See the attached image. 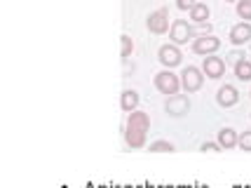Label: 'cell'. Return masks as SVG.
I'll return each instance as SVG.
<instances>
[{"label":"cell","mask_w":251,"mask_h":188,"mask_svg":"<svg viewBox=\"0 0 251 188\" xmlns=\"http://www.w3.org/2000/svg\"><path fill=\"white\" fill-rule=\"evenodd\" d=\"M197 5V0H176V7H178V10H193V7H195Z\"/></svg>","instance_id":"obj_22"},{"label":"cell","mask_w":251,"mask_h":188,"mask_svg":"<svg viewBox=\"0 0 251 188\" xmlns=\"http://www.w3.org/2000/svg\"><path fill=\"white\" fill-rule=\"evenodd\" d=\"M232 71H235V78H237V80H242V82H251V61L242 59V61H237V64L232 66Z\"/></svg>","instance_id":"obj_15"},{"label":"cell","mask_w":251,"mask_h":188,"mask_svg":"<svg viewBox=\"0 0 251 188\" xmlns=\"http://www.w3.org/2000/svg\"><path fill=\"white\" fill-rule=\"evenodd\" d=\"M155 89L160 92V94H167V97H174L181 92V76H176L172 73V68H164L160 71L157 76H155Z\"/></svg>","instance_id":"obj_3"},{"label":"cell","mask_w":251,"mask_h":188,"mask_svg":"<svg viewBox=\"0 0 251 188\" xmlns=\"http://www.w3.org/2000/svg\"><path fill=\"white\" fill-rule=\"evenodd\" d=\"M237 146H240L242 151L251 153V132H249V130H244V132L240 134V141H237Z\"/></svg>","instance_id":"obj_19"},{"label":"cell","mask_w":251,"mask_h":188,"mask_svg":"<svg viewBox=\"0 0 251 188\" xmlns=\"http://www.w3.org/2000/svg\"><path fill=\"white\" fill-rule=\"evenodd\" d=\"M146 26H148L151 33L164 35L172 28V24H169V7H157L155 12H151L148 19H146Z\"/></svg>","instance_id":"obj_5"},{"label":"cell","mask_w":251,"mask_h":188,"mask_svg":"<svg viewBox=\"0 0 251 188\" xmlns=\"http://www.w3.org/2000/svg\"><path fill=\"white\" fill-rule=\"evenodd\" d=\"M148 151L151 153H174L176 146L172 141H167V139H157V141H153V144L148 146Z\"/></svg>","instance_id":"obj_16"},{"label":"cell","mask_w":251,"mask_h":188,"mask_svg":"<svg viewBox=\"0 0 251 188\" xmlns=\"http://www.w3.org/2000/svg\"><path fill=\"white\" fill-rule=\"evenodd\" d=\"M200 151H202V153H219L223 148H221L219 141H204V144L200 146Z\"/></svg>","instance_id":"obj_20"},{"label":"cell","mask_w":251,"mask_h":188,"mask_svg":"<svg viewBox=\"0 0 251 188\" xmlns=\"http://www.w3.org/2000/svg\"><path fill=\"white\" fill-rule=\"evenodd\" d=\"M247 2H249V5H251V0H247Z\"/></svg>","instance_id":"obj_25"},{"label":"cell","mask_w":251,"mask_h":188,"mask_svg":"<svg viewBox=\"0 0 251 188\" xmlns=\"http://www.w3.org/2000/svg\"><path fill=\"white\" fill-rule=\"evenodd\" d=\"M190 50L200 56H209V54H216L221 50V38H216L214 33H204V35H197Z\"/></svg>","instance_id":"obj_6"},{"label":"cell","mask_w":251,"mask_h":188,"mask_svg":"<svg viewBox=\"0 0 251 188\" xmlns=\"http://www.w3.org/2000/svg\"><path fill=\"white\" fill-rule=\"evenodd\" d=\"M242 59H244V54H242L240 50H232V52L226 56V64H232V66H235V64H237V61H242Z\"/></svg>","instance_id":"obj_21"},{"label":"cell","mask_w":251,"mask_h":188,"mask_svg":"<svg viewBox=\"0 0 251 188\" xmlns=\"http://www.w3.org/2000/svg\"><path fill=\"white\" fill-rule=\"evenodd\" d=\"M228 40L235 45V47H242V45L251 43V22H240V24H235V26L230 28Z\"/></svg>","instance_id":"obj_10"},{"label":"cell","mask_w":251,"mask_h":188,"mask_svg":"<svg viewBox=\"0 0 251 188\" xmlns=\"http://www.w3.org/2000/svg\"><path fill=\"white\" fill-rule=\"evenodd\" d=\"M164 111L169 118H183L190 111V99L186 94H174V97H167L164 101Z\"/></svg>","instance_id":"obj_7"},{"label":"cell","mask_w":251,"mask_h":188,"mask_svg":"<svg viewBox=\"0 0 251 188\" xmlns=\"http://www.w3.org/2000/svg\"><path fill=\"white\" fill-rule=\"evenodd\" d=\"M216 101H219V106H223V108H232V106L240 101V92H237L235 85L226 82V85H221L219 92H216Z\"/></svg>","instance_id":"obj_11"},{"label":"cell","mask_w":251,"mask_h":188,"mask_svg":"<svg viewBox=\"0 0 251 188\" xmlns=\"http://www.w3.org/2000/svg\"><path fill=\"white\" fill-rule=\"evenodd\" d=\"M120 40H122V61H127L131 56V52H134V40L127 33L120 35Z\"/></svg>","instance_id":"obj_17"},{"label":"cell","mask_w":251,"mask_h":188,"mask_svg":"<svg viewBox=\"0 0 251 188\" xmlns=\"http://www.w3.org/2000/svg\"><path fill=\"white\" fill-rule=\"evenodd\" d=\"M157 59H160V64H162L164 68H176V66H181L183 54H181L178 45L167 43V45H162V47L157 50Z\"/></svg>","instance_id":"obj_8"},{"label":"cell","mask_w":251,"mask_h":188,"mask_svg":"<svg viewBox=\"0 0 251 188\" xmlns=\"http://www.w3.org/2000/svg\"><path fill=\"white\" fill-rule=\"evenodd\" d=\"M202 71H204V76L207 78L219 80V78L226 76V59H221V56H216V54L204 56V61H202Z\"/></svg>","instance_id":"obj_9"},{"label":"cell","mask_w":251,"mask_h":188,"mask_svg":"<svg viewBox=\"0 0 251 188\" xmlns=\"http://www.w3.org/2000/svg\"><path fill=\"white\" fill-rule=\"evenodd\" d=\"M148 130H151V115L146 111H131L129 118H127V125H125V141L129 148H143L146 146V136H148Z\"/></svg>","instance_id":"obj_1"},{"label":"cell","mask_w":251,"mask_h":188,"mask_svg":"<svg viewBox=\"0 0 251 188\" xmlns=\"http://www.w3.org/2000/svg\"><path fill=\"white\" fill-rule=\"evenodd\" d=\"M139 101H141V97H139V92L136 89H122V94H120V106H122V111L125 113H131V111H136L139 108Z\"/></svg>","instance_id":"obj_12"},{"label":"cell","mask_w":251,"mask_h":188,"mask_svg":"<svg viewBox=\"0 0 251 188\" xmlns=\"http://www.w3.org/2000/svg\"><path fill=\"white\" fill-rule=\"evenodd\" d=\"M237 17L242 22H251V5L247 0H237Z\"/></svg>","instance_id":"obj_18"},{"label":"cell","mask_w":251,"mask_h":188,"mask_svg":"<svg viewBox=\"0 0 251 188\" xmlns=\"http://www.w3.org/2000/svg\"><path fill=\"white\" fill-rule=\"evenodd\" d=\"M226 2H237V0H226Z\"/></svg>","instance_id":"obj_24"},{"label":"cell","mask_w":251,"mask_h":188,"mask_svg":"<svg viewBox=\"0 0 251 188\" xmlns=\"http://www.w3.org/2000/svg\"><path fill=\"white\" fill-rule=\"evenodd\" d=\"M209 14H211V10H209L207 2H197L195 7L190 10V22L193 24H209Z\"/></svg>","instance_id":"obj_14"},{"label":"cell","mask_w":251,"mask_h":188,"mask_svg":"<svg viewBox=\"0 0 251 188\" xmlns=\"http://www.w3.org/2000/svg\"><path fill=\"white\" fill-rule=\"evenodd\" d=\"M204 85V71L197 66H186L181 71V87L186 89V94L200 92Z\"/></svg>","instance_id":"obj_4"},{"label":"cell","mask_w":251,"mask_h":188,"mask_svg":"<svg viewBox=\"0 0 251 188\" xmlns=\"http://www.w3.org/2000/svg\"><path fill=\"white\" fill-rule=\"evenodd\" d=\"M216 141L221 144V148H223V151H230V148H235V146H237V141H240V134L235 132L232 127H223V130L219 132V139H216Z\"/></svg>","instance_id":"obj_13"},{"label":"cell","mask_w":251,"mask_h":188,"mask_svg":"<svg viewBox=\"0 0 251 188\" xmlns=\"http://www.w3.org/2000/svg\"><path fill=\"white\" fill-rule=\"evenodd\" d=\"M122 66H125V78H129L131 73L136 71V66H134V61H129V59H127V61H122Z\"/></svg>","instance_id":"obj_23"},{"label":"cell","mask_w":251,"mask_h":188,"mask_svg":"<svg viewBox=\"0 0 251 188\" xmlns=\"http://www.w3.org/2000/svg\"><path fill=\"white\" fill-rule=\"evenodd\" d=\"M211 33V26H204V24H188L186 19H174L172 22V28H169V38L174 45H186L188 40H195L197 35Z\"/></svg>","instance_id":"obj_2"}]
</instances>
